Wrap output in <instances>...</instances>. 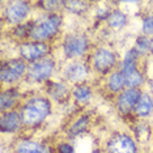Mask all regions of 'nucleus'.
Listing matches in <instances>:
<instances>
[{"mask_svg":"<svg viewBox=\"0 0 153 153\" xmlns=\"http://www.w3.org/2000/svg\"><path fill=\"white\" fill-rule=\"evenodd\" d=\"M50 103L45 98H33L27 101L21 111V120L26 126L41 123L50 114Z\"/></svg>","mask_w":153,"mask_h":153,"instance_id":"f257e3e1","label":"nucleus"},{"mask_svg":"<svg viewBox=\"0 0 153 153\" xmlns=\"http://www.w3.org/2000/svg\"><path fill=\"white\" fill-rule=\"evenodd\" d=\"M60 26V17L56 15H51L48 17H43L42 20H38L34 25L30 27V37L33 39L42 41L46 38L54 36Z\"/></svg>","mask_w":153,"mask_h":153,"instance_id":"f03ea898","label":"nucleus"},{"mask_svg":"<svg viewBox=\"0 0 153 153\" xmlns=\"http://www.w3.org/2000/svg\"><path fill=\"white\" fill-rule=\"evenodd\" d=\"M54 71V62L51 59H42V60L34 62L29 67L27 76L34 82H39L42 80L50 77Z\"/></svg>","mask_w":153,"mask_h":153,"instance_id":"7ed1b4c3","label":"nucleus"},{"mask_svg":"<svg viewBox=\"0 0 153 153\" xmlns=\"http://www.w3.org/2000/svg\"><path fill=\"white\" fill-rule=\"evenodd\" d=\"M25 72V64L21 60H8L1 65L0 79L3 82H13L19 80Z\"/></svg>","mask_w":153,"mask_h":153,"instance_id":"20e7f679","label":"nucleus"},{"mask_svg":"<svg viewBox=\"0 0 153 153\" xmlns=\"http://www.w3.org/2000/svg\"><path fill=\"white\" fill-rule=\"evenodd\" d=\"M86 47H88V39L85 36H80V34L69 36L64 42L65 55L69 58H76L82 55L86 51Z\"/></svg>","mask_w":153,"mask_h":153,"instance_id":"39448f33","label":"nucleus"},{"mask_svg":"<svg viewBox=\"0 0 153 153\" xmlns=\"http://www.w3.org/2000/svg\"><path fill=\"white\" fill-rule=\"evenodd\" d=\"M109 153H136L135 143L126 135H117L109 141Z\"/></svg>","mask_w":153,"mask_h":153,"instance_id":"423d86ee","label":"nucleus"},{"mask_svg":"<svg viewBox=\"0 0 153 153\" xmlns=\"http://www.w3.org/2000/svg\"><path fill=\"white\" fill-rule=\"evenodd\" d=\"M20 54L26 60H36V59H41L47 54V46L43 42L24 43L20 46Z\"/></svg>","mask_w":153,"mask_h":153,"instance_id":"0eeeda50","label":"nucleus"},{"mask_svg":"<svg viewBox=\"0 0 153 153\" xmlns=\"http://www.w3.org/2000/svg\"><path fill=\"white\" fill-rule=\"evenodd\" d=\"M30 8L25 1H13L7 8V19L9 22H21L27 16Z\"/></svg>","mask_w":153,"mask_h":153,"instance_id":"6e6552de","label":"nucleus"},{"mask_svg":"<svg viewBox=\"0 0 153 153\" xmlns=\"http://www.w3.org/2000/svg\"><path fill=\"white\" fill-rule=\"evenodd\" d=\"M140 97H141L140 92L137 89H128L124 93H122L119 100H118V105H119L120 111L127 113V111L134 109V107H136Z\"/></svg>","mask_w":153,"mask_h":153,"instance_id":"1a4fd4ad","label":"nucleus"},{"mask_svg":"<svg viewBox=\"0 0 153 153\" xmlns=\"http://www.w3.org/2000/svg\"><path fill=\"white\" fill-rule=\"evenodd\" d=\"M115 63V56L114 54L109 50L101 48L94 55V67L98 69L100 72H106L113 67Z\"/></svg>","mask_w":153,"mask_h":153,"instance_id":"9d476101","label":"nucleus"},{"mask_svg":"<svg viewBox=\"0 0 153 153\" xmlns=\"http://www.w3.org/2000/svg\"><path fill=\"white\" fill-rule=\"evenodd\" d=\"M21 122H22L21 118H20V115L17 113H7L1 117V122H0L1 131H4V132L16 131Z\"/></svg>","mask_w":153,"mask_h":153,"instance_id":"9b49d317","label":"nucleus"},{"mask_svg":"<svg viewBox=\"0 0 153 153\" xmlns=\"http://www.w3.org/2000/svg\"><path fill=\"white\" fill-rule=\"evenodd\" d=\"M17 153H53V149L39 145L34 141H21L17 147Z\"/></svg>","mask_w":153,"mask_h":153,"instance_id":"f8f14e48","label":"nucleus"},{"mask_svg":"<svg viewBox=\"0 0 153 153\" xmlns=\"http://www.w3.org/2000/svg\"><path fill=\"white\" fill-rule=\"evenodd\" d=\"M86 74H88V69L81 63H72L65 69V76H67L69 80H74V81L82 80L86 76Z\"/></svg>","mask_w":153,"mask_h":153,"instance_id":"ddd939ff","label":"nucleus"},{"mask_svg":"<svg viewBox=\"0 0 153 153\" xmlns=\"http://www.w3.org/2000/svg\"><path fill=\"white\" fill-rule=\"evenodd\" d=\"M136 114L140 117H148L151 114V111L153 109V101L151 100V97L148 94H144L140 97L137 105H136Z\"/></svg>","mask_w":153,"mask_h":153,"instance_id":"4468645a","label":"nucleus"},{"mask_svg":"<svg viewBox=\"0 0 153 153\" xmlns=\"http://www.w3.org/2000/svg\"><path fill=\"white\" fill-rule=\"evenodd\" d=\"M124 77V84L127 86H130L131 89H135L136 86H139L143 82V77L141 75L139 74L136 69H134V71L128 72V74H124L123 75Z\"/></svg>","mask_w":153,"mask_h":153,"instance_id":"2eb2a0df","label":"nucleus"},{"mask_svg":"<svg viewBox=\"0 0 153 153\" xmlns=\"http://www.w3.org/2000/svg\"><path fill=\"white\" fill-rule=\"evenodd\" d=\"M107 21H109V25L114 29H119L126 24V16L122 12H113L111 15L107 17Z\"/></svg>","mask_w":153,"mask_h":153,"instance_id":"dca6fc26","label":"nucleus"},{"mask_svg":"<svg viewBox=\"0 0 153 153\" xmlns=\"http://www.w3.org/2000/svg\"><path fill=\"white\" fill-rule=\"evenodd\" d=\"M48 93H50V96H53L55 100H62L67 96V88H65L63 84H60V82H54V84H51L50 88H48Z\"/></svg>","mask_w":153,"mask_h":153,"instance_id":"f3484780","label":"nucleus"},{"mask_svg":"<svg viewBox=\"0 0 153 153\" xmlns=\"http://www.w3.org/2000/svg\"><path fill=\"white\" fill-rule=\"evenodd\" d=\"M124 85V77L122 74H113L110 76V80H109V86L113 92H118L123 88Z\"/></svg>","mask_w":153,"mask_h":153,"instance_id":"a211bd4d","label":"nucleus"},{"mask_svg":"<svg viewBox=\"0 0 153 153\" xmlns=\"http://www.w3.org/2000/svg\"><path fill=\"white\" fill-rule=\"evenodd\" d=\"M64 5L67 7L68 11L75 12V13H81L86 9L88 3L81 1V0H72V1H64Z\"/></svg>","mask_w":153,"mask_h":153,"instance_id":"6ab92c4d","label":"nucleus"},{"mask_svg":"<svg viewBox=\"0 0 153 153\" xmlns=\"http://www.w3.org/2000/svg\"><path fill=\"white\" fill-rule=\"evenodd\" d=\"M74 96H75V98L79 102L84 103L90 98V89L88 88V86L80 85L74 90Z\"/></svg>","mask_w":153,"mask_h":153,"instance_id":"aec40b11","label":"nucleus"},{"mask_svg":"<svg viewBox=\"0 0 153 153\" xmlns=\"http://www.w3.org/2000/svg\"><path fill=\"white\" fill-rule=\"evenodd\" d=\"M15 100H16V94H13L12 90H7L1 94V109L5 110L8 107L13 106L15 103Z\"/></svg>","mask_w":153,"mask_h":153,"instance_id":"412c9836","label":"nucleus"},{"mask_svg":"<svg viewBox=\"0 0 153 153\" xmlns=\"http://www.w3.org/2000/svg\"><path fill=\"white\" fill-rule=\"evenodd\" d=\"M149 45H151V41H148L147 37H139L136 41V47H135V51L137 54H144L145 51L149 48Z\"/></svg>","mask_w":153,"mask_h":153,"instance_id":"4be33fe9","label":"nucleus"},{"mask_svg":"<svg viewBox=\"0 0 153 153\" xmlns=\"http://www.w3.org/2000/svg\"><path fill=\"white\" fill-rule=\"evenodd\" d=\"M86 124H88V118H80V119L76 122V123L72 126L71 131H69V134L71 135H77L80 132H82V130L86 127Z\"/></svg>","mask_w":153,"mask_h":153,"instance_id":"5701e85b","label":"nucleus"},{"mask_svg":"<svg viewBox=\"0 0 153 153\" xmlns=\"http://www.w3.org/2000/svg\"><path fill=\"white\" fill-rule=\"evenodd\" d=\"M41 5L43 7L46 11H55L58 9L59 5H64V1H56V0H48V1H42Z\"/></svg>","mask_w":153,"mask_h":153,"instance_id":"b1692460","label":"nucleus"},{"mask_svg":"<svg viewBox=\"0 0 153 153\" xmlns=\"http://www.w3.org/2000/svg\"><path fill=\"white\" fill-rule=\"evenodd\" d=\"M143 30L145 34H153V16H148L143 22Z\"/></svg>","mask_w":153,"mask_h":153,"instance_id":"393cba45","label":"nucleus"},{"mask_svg":"<svg viewBox=\"0 0 153 153\" xmlns=\"http://www.w3.org/2000/svg\"><path fill=\"white\" fill-rule=\"evenodd\" d=\"M59 152L60 153H74V148L69 144L63 143V144H59Z\"/></svg>","mask_w":153,"mask_h":153,"instance_id":"a878e982","label":"nucleus"},{"mask_svg":"<svg viewBox=\"0 0 153 153\" xmlns=\"http://www.w3.org/2000/svg\"><path fill=\"white\" fill-rule=\"evenodd\" d=\"M149 48H151V51H152V54H153V38L151 39V45H149Z\"/></svg>","mask_w":153,"mask_h":153,"instance_id":"bb28decb","label":"nucleus"}]
</instances>
